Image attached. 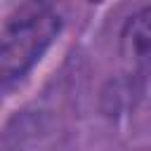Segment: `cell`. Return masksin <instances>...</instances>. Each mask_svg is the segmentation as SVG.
Here are the masks:
<instances>
[{"instance_id":"6da1fadb","label":"cell","mask_w":151,"mask_h":151,"mask_svg":"<svg viewBox=\"0 0 151 151\" xmlns=\"http://www.w3.org/2000/svg\"><path fill=\"white\" fill-rule=\"evenodd\" d=\"M59 33V17L45 0H28L0 33V78L24 76Z\"/></svg>"},{"instance_id":"7a4b0ae2","label":"cell","mask_w":151,"mask_h":151,"mask_svg":"<svg viewBox=\"0 0 151 151\" xmlns=\"http://www.w3.org/2000/svg\"><path fill=\"white\" fill-rule=\"evenodd\" d=\"M125 54L142 68H151V7L137 12L123 31Z\"/></svg>"}]
</instances>
